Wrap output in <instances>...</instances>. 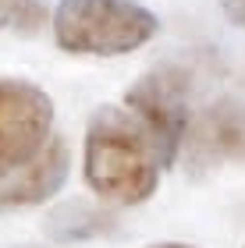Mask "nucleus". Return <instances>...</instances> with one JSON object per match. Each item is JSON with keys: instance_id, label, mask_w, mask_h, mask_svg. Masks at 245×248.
I'll return each instance as SVG.
<instances>
[{"instance_id": "obj_1", "label": "nucleus", "mask_w": 245, "mask_h": 248, "mask_svg": "<svg viewBox=\"0 0 245 248\" xmlns=\"http://www.w3.org/2000/svg\"><path fill=\"white\" fill-rule=\"evenodd\" d=\"M82 174L89 191L110 206H142L160 185L157 142L128 107H99L85 124Z\"/></svg>"}, {"instance_id": "obj_2", "label": "nucleus", "mask_w": 245, "mask_h": 248, "mask_svg": "<svg viewBox=\"0 0 245 248\" xmlns=\"http://www.w3.org/2000/svg\"><path fill=\"white\" fill-rule=\"evenodd\" d=\"M50 32L75 57H121L157 39L160 18L139 0H57Z\"/></svg>"}, {"instance_id": "obj_3", "label": "nucleus", "mask_w": 245, "mask_h": 248, "mask_svg": "<svg viewBox=\"0 0 245 248\" xmlns=\"http://www.w3.org/2000/svg\"><path fill=\"white\" fill-rule=\"evenodd\" d=\"M125 107L142 121L149 139L157 142L163 170L178 160L188 131V75L178 64H160L139 75L125 93Z\"/></svg>"}, {"instance_id": "obj_4", "label": "nucleus", "mask_w": 245, "mask_h": 248, "mask_svg": "<svg viewBox=\"0 0 245 248\" xmlns=\"http://www.w3.org/2000/svg\"><path fill=\"white\" fill-rule=\"evenodd\" d=\"M53 135V99L25 78H0V181L25 167Z\"/></svg>"}, {"instance_id": "obj_5", "label": "nucleus", "mask_w": 245, "mask_h": 248, "mask_svg": "<svg viewBox=\"0 0 245 248\" xmlns=\"http://www.w3.org/2000/svg\"><path fill=\"white\" fill-rule=\"evenodd\" d=\"M196 167L213 163H245V103L242 99H217L199 117L188 121L185 145Z\"/></svg>"}, {"instance_id": "obj_6", "label": "nucleus", "mask_w": 245, "mask_h": 248, "mask_svg": "<svg viewBox=\"0 0 245 248\" xmlns=\"http://www.w3.org/2000/svg\"><path fill=\"white\" fill-rule=\"evenodd\" d=\"M68 174H71V149L61 135H50L25 167H18L7 181H0V209L43 206L64 188Z\"/></svg>"}, {"instance_id": "obj_7", "label": "nucleus", "mask_w": 245, "mask_h": 248, "mask_svg": "<svg viewBox=\"0 0 245 248\" xmlns=\"http://www.w3.org/2000/svg\"><path fill=\"white\" fill-rule=\"evenodd\" d=\"M50 0H0V32L32 39L50 25Z\"/></svg>"}, {"instance_id": "obj_8", "label": "nucleus", "mask_w": 245, "mask_h": 248, "mask_svg": "<svg viewBox=\"0 0 245 248\" xmlns=\"http://www.w3.org/2000/svg\"><path fill=\"white\" fill-rule=\"evenodd\" d=\"M107 213H89L85 206H64L57 217H53V227L50 234L71 241V238H93V234H103L107 231Z\"/></svg>"}, {"instance_id": "obj_9", "label": "nucleus", "mask_w": 245, "mask_h": 248, "mask_svg": "<svg viewBox=\"0 0 245 248\" xmlns=\"http://www.w3.org/2000/svg\"><path fill=\"white\" fill-rule=\"evenodd\" d=\"M220 11L228 15V21H235L238 29H245V0H220Z\"/></svg>"}, {"instance_id": "obj_10", "label": "nucleus", "mask_w": 245, "mask_h": 248, "mask_svg": "<svg viewBox=\"0 0 245 248\" xmlns=\"http://www.w3.org/2000/svg\"><path fill=\"white\" fill-rule=\"evenodd\" d=\"M149 248H196V245H185V241H160V245H149Z\"/></svg>"}]
</instances>
